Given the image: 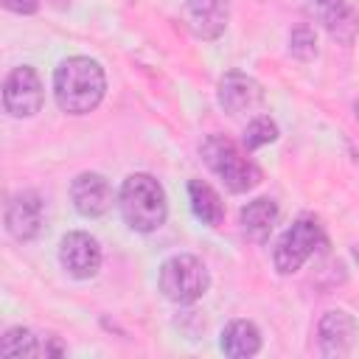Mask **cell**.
Wrapping results in <instances>:
<instances>
[{
  "label": "cell",
  "mask_w": 359,
  "mask_h": 359,
  "mask_svg": "<svg viewBox=\"0 0 359 359\" xmlns=\"http://www.w3.org/2000/svg\"><path fill=\"white\" fill-rule=\"evenodd\" d=\"M210 286V275L196 255H174L160 266V292L171 303H194Z\"/></svg>",
  "instance_id": "cell-4"
},
{
  "label": "cell",
  "mask_w": 359,
  "mask_h": 359,
  "mask_svg": "<svg viewBox=\"0 0 359 359\" xmlns=\"http://www.w3.org/2000/svg\"><path fill=\"white\" fill-rule=\"evenodd\" d=\"M238 219H241V230L252 241H264L272 233L275 222H278V205L272 199H266V196H258V199H252V202H247L241 208Z\"/></svg>",
  "instance_id": "cell-15"
},
{
  "label": "cell",
  "mask_w": 359,
  "mask_h": 359,
  "mask_svg": "<svg viewBox=\"0 0 359 359\" xmlns=\"http://www.w3.org/2000/svg\"><path fill=\"white\" fill-rule=\"evenodd\" d=\"M6 230L17 241H31L42 230V199L36 191H20L6 208Z\"/></svg>",
  "instance_id": "cell-8"
},
{
  "label": "cell",
  "mask_w": 359,
  "mask_h": 359,
  "mask_svg": "<svg viewBox=\"0 0 359 359\" xmlns=\"http://www.w3.org/2000/svg\"><path fill=\"white\" fill-rule=\"evenodd\" d=\"M359 325L348 311H328L320 320V342L328 356H345L356 342Z\"/></svg>",
  "instance_id": "cell-12"
},
{
  "label": "cell",
  "mask_w": 359,
  "mask_h": 359,
  "mask_svg": "<svg viewBox=\"0 0 359 359\" xmlns=\"http://www.w3.org/2000/svg\"><path fill=\"white\" fill-rule=\"evenodd\" d=\"M107 90V76L98 62L87 56H70L59 62L53 73V95L62 112L87 115L93 112Z\"/></svg>",
  "instance_id": "cell-1"
},
{
  "label": "cell",
  "mask_w": 359,
  "mask_h": 359,
  "mask_svg": "<svg viewBox=\"0 0 359 359\" xmlns=\"http://www.w3.org/2000/svg\"><path fill=\"white\" fill-rule=\"evenodd\" d=\"M202 160L208 163V168L233 191V194H244L250 188H255L261 182V168L227 137L222 135H210L202 140Z\"/></svg>",
  "instance_id": "cell-3"
},
{
  "label": "cell",
  "mask_w": 359,
  "mask_h": 359,
  "mask_svg": "<svg viewBox=\"0 0 359 359\" xmlns=\"http://www.w3.org/2000/svg\"><path fill=\"white\" fill-rule=\"evenodd\" d=\"M3 6L14 14H34L39 8V0H3Z\"/></svg>",
  "instance_id": "cell-20"
},
{
  "label": "cell",
  "mask_w": 359,
  "mask_h": 359,
  "mask_svg": "<svg viewBox=\"0 0 359 359\" xmlns=\"http://www.w3.org/2000/svg\"><path fill=\"white\" fill-rule=\"evenodd\" d=\"M323 241H325L323 224H320L317 219H311V216H300V219L280 236V241H278V247H275V269H278L280 275L297 272V269L314 255V250H317Z\"/></svg>",
  "instance_id": "cell-5"
},
{
  "label": "cell",
  "mask_w": 359,
  "mask_h": 359,
  "mask_svg": "<svg viewBox=\"0 0 359 359\" xmlns=\"http://www.w3.org/2000/svg\"><path fill=\"white\" fill-rule=\"evenodd\" d=\"M320 17L325 22V31L331 34V39L351 45L359 34V11L351 0H331L328 6L320 8Z\"/></svg>",
  "instance_id": "cell-14"
},
{
  "label": "cell",
  "mask_w": 359,
  "mask_h": 359,
  "mask_svg": "<svg viewBox=\"0 0 359 359\" xmlns=\"http://www.w3.org/2000/svg\"><path fill=\"white\" fill-rule=\"evenodd\" d=\"M70 196H73V205L81 216H101L112 208V188L109 182L101 177V174H93V171H84L73 180L70 185Z\"/></svg>",
  "instance_id": "cell-10"
},
{
  "label": "cell",
  "mask_w": 359,
  "mask_h": 359,
  "mask_svg": "<svg viewBox=\"0 0 359 359\" xmlns=\"http://www.w3.org/2000/svg\"><path fill=\"white\" fill-rule=\"evenodd\" d=\"M3 356H59L65 353V345L56 337H36L28 328H8L0 339Z\"/></svg>",
  "instance_id": "cell-13"
},
{
  "label": "cell",
  "mask_w": 359,
  "mask_h": 359,
  "mask_svg": "<svg viewBox=\"0 0 359 359\" xmlns=\"http://www.w3.org/2000/svg\"><path fill=\"white\" fill-rule=\"evenodd\" d=\"M42 101H45V93H42V81H39L34 67L22 65V67H14L6 76V81H3V107H6L8 115L31 118L42 109Z\"/></svg>",
  "instance_id": "cell-6"
},
{
  "label": "cell",
  "mask_w": 359,
  "mask_h": 359,
  "mask_svg": "<svg viewBox=\"0 0 359 359\" xmlns=\"http://www.w3.org/2000/svg\"><path fill=\"white\" fill-rule=\"evenodd\" d=\"M59 261L67 275L84 280L101 269V247L90 233H67L59 247Z\"/></svg>",
  "instance_id": "cell-7"
},
{
  "label": "cell",
  "mask_w": 359,
  "mask_h": 359,
  "mask_svg": "<svg viewBox=\"0 0 359 359\" xmlns=\"http://www.w3.org/2000/svg\"><path fill=\"white\" fill-rule=\"evenodd\" d=\"M222 351L233 359L255 356L261 351V334L250 320H233L222 331Z\"/></svg>",
  "instance_id": "cell-16"
},
{
  "label": "cell",
  "mask_w": 359,
  "mask_h": 359,
  "mask_svg": "<svg viewBox=\"0 0 359 359\" xmlns=\"http://www.w3.org/2000/svg\"><path fill=\"white\" fill-rule=\"evenodd\" d=\"M356 121H359V101H356Z\"/></svg>",
  "instance_id": "cell-22"
},
{
  "label": "cell",
  "mask_w": 359,
  "mask_h": 359,
  "mask_svg": "<svg viewBox=\"0 0 359 359\" xmlns=\"http://www.w3.org/2000/svg\"><path fill=\"white\" fill-rule=\"evenodd\" d=\"M123 222L137 233H151L165 222L168 202L163 185L151 174H129L118 196Z\"/></svg>",
  "instance_id": "cell-2"
},
{
  "label": "cell",
  "mask_w": 359,
  "mask_h": 359,
  "mask_svg": "<svg viewBox=\"0 0 359 359\" xmlns=\"http://www.w3.org/2000/svg\"><path fill=\"white\" fill-rule=\"evenodd\" d=\"M188 196H191V208L196 213V219H202L210 227H219L224 222V205L222 196L202 180H191L188 182Z\"/></svg>",
  "instance_id": "cell-17"
},
{
  "label": "cell",
  "mask_w": 359,
  "mask_h": 359,
  "mask_svg": "<svg viewBox=\"0 0 359 359\" xmlns=\"http://www.w3.org/2000/svg\"><path fill=\"white\" fill-rule=\"evenodd\" d=\"M311 3H314V6H317V8H323V6H328V3H331V0H311Z\"/></svg>",
  "instance_id": "cell-21"
},
{
  "label": "cell",
  "mask_w": 359,
  "mask_h": 359,
  "mask_svg": "<svg viewBox=\"0 0 359 359\" xmlns=\"http://www.w3.org/2000/svg\"><path fill=\"white\" fill-rule=\"evenodd\" d=\"M188 22L196 36L216 39L224 34L230 20V0H188Z\"/></svg>",
  "instance_id": "cell-11"
},
{
  "label": "cell",
  "mask_w": 359,
  "mask_h": 359,
  "mask_svg": "<svg viewBox=\"0 0 359 359\" xmlns=\"http://www.w3.org/2000/svg\"><path fill=\"white\" fill-rule=\"evenodd\" d=\"M289 50L297 56V59H311L317 53V36H314V28L309 25H297L292 28L289 34Z\"/></svg>",
  "instance_id": "cell-19"
},
{
  "label": "cell",
  "mask_w": 359,
  "mask_h": 359,
  "mask_svg": "<svg viewBox=\"0 0 359 359\" xmlns=\"http://www.w3.org/2000/svg\"><path fill=\"white\" fill-rule=\"evenodd\" d=\"M275 137H278V126H275V121L266 118V115H258V118L250 121L247 129H244V146H247V149H261V146L272 143Z\"/></svg>",
  "instance_id": "cell-18"
},
{
  "label": "cell",
  "mask_w": 359,
  "mask_h": 359,
  "mask_svg": "<svg viewBox=\"0 0 359 359\" xmlns=\"http://www.w3.org/2000/svg\"><path fill=\"white\" fill-rule=\"evenodd\" d=\"M261 101H264V90L252 76L238 73V70H230V73L222 76V81H219V104L224 107V112L241 115V112H250V109L261 107Z\"/></svg>",
  "instance_id": "cell-9"
}]
</instances>
